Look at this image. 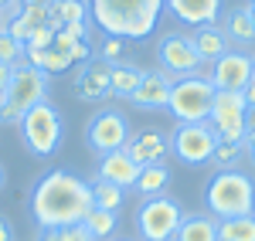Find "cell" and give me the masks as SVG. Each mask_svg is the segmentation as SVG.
Returning a JSON list of instances; mask_svg holds the SVG:
<instances>
[{"label": "cell", "mask_w": 255, "mask_h": 241, "mask_svg": "<svg viewBox=\"0 0 255 241\" xmlns=\"http://www.w3.org/2000/svg\"><path fill=\"white\" fill-rule=\"evenodd\" d=\"M89 211H92V187L68 170L44 173L31 190V218L38 228L82 224Z\"/></svg>", "instance_id": "obj_1"}, {"label": "cell", "mask_w": 255, "mask_h": 241, "mask_svg": "<svg viewBox=\"0 0 255 241\" xmlns=\"http://www.w3.org/2000/svg\"><path fill=\"white\" fill-rule=\"evenodd\" d=\"M167 0H89V14L109 38L143 41L153 34Z\"/></svg>", "instance_id": "obj_2"}, {"label": "cell", "mask_w": 255, "mask_h": 241, "mask_svg": "<svg viewBox=\"0 0 255 241\" xmlns=\"http://www.w3.org/2000/svg\"><path fill=\"white\" fill-rule=\"evenodd\" d=\"M204 201L208 211L218 221H228V218H245L255 214V180L242 170H218L208 190H204Z\"/></svg>", "instance_id": "obj_3"}, {"label": "cell", "mask_w": 255, "mask_h": 241, "mask_svg": "<svg viewBox=\"0 0 255 241\" xmlns=\"http://www.w3.org/2000/svg\"><path fill=\"white\" fill-rule=\"evenodd\" d=\"M48 79L51 75H44L41 68L27 65V61H17L10 88L0 102V122H20V116L27 109H34L38 102H48Z\"/></svg>", "instance_id": "obj_4"}, {"label": "cell", "mask_w": 255, "mask_h": 241, "mask_svg": "<svg viewBox=\"0 0 255 241\" xmlns=\"http://www.w3.org/2000/svg\"><path fill=\"white\" fill-rule=\"evenodd\" d=\"M20 140L27 146V153L34 157H51L58 150L61 136H65V126H61V112L51 105V102H38L34 109H27L20 116Z\"/></svg>", "instance_id": "obj_5"}, {"label": "cell", "mask_w": 255, "mask_h": 241, "mask_svg": "<svg viewBox=\"0 0 255 241\" xmlns=\"http://www.w3.org/2000/svg\"><path fill=\"white\" fill-rule=\"evenodd\" d=\"M215 85L204 75H187V79H177L174 88H170V116L177 122H208V112H211V102H215Z\"/></svg>", "instance_id": "obj_6"}, {"label": "cell", "mask_w": 255, "mask_h": 241, "mask_svg": "<svg viewBox=\"0 0 255 241\" xmlns=\"http://www.w3.org/2000/svg\"><path fill=\"white\" fill-rule=\"evenodd\" d=\"M184 221V207L160 194V197H143L136 207V235L139 241H174L177 228Z\"/></svg>", "instance_id": "obj_7"}, {"label": "cell", "mask_w": 255, "mask_h": 241, "mask_svg": "<svg viewBox=\"0 0 255 241\" xmlns=\"http://www.w3.org/2000/svg\"><path fill=\"white\" fill-rule=\"evenodd\" d=\"M167 143H170V153L180 163L201 166V163H208L215 157V146L221 140L211 129V122H177V129L167 136Z\"/></svg>", "instance_id": "obj_8"}, {"label": "cell", "mask_w": 255, "mask_h": 241, "mask_svg": "<svg viewBox=\"0 0 255 241\" xmlns=\"http://www.w3.org/2000/svg\"><path fill=\"white\" fill-rule=\"evenodd\" d=\"M129 136H133L129 119L119 109H99L96 116L89 119V126H85V143H89V150L99 153V157L123 150L129 143Z\"/></svg>", "instance_id": "obj_9"}, {"label": "cell", "mask_w": 255, "mask_h": 241, "mask_svg": "<svg viewBox=\"0 0 255 241\" xmlns=\"http://www.w3.org/2000/svg\"><path fill=\"white\" fill-rule=\"evenodd\" d=\"M245 112H249V102L242 92H215V102H211V112H208V122L218 133L221 143H242L245 136Z\"/></svg>", "instance_id": "obj_10"}, {"label": "cell", "mask_w": 255, "mask_h": 241, "mask_svg": "<svg viewBox=\"0 0 255 241\" xmlns=\"http://www.w3.org/2000/svg\"><path fill=\"white\" fill-rule=\"evenodd\" d=\"M157 61H160V72L167 75H177V79H187L201 68V58H197L191 38L184 34H163L157 44Z\"/></svg>", "instance_id": "obj_11"}, {"label": "cell", "mask_w": 255, "mask_h": 241, "mask_svg": "<svg viewBox=\"0 0 255 241\" xmlns=\"http://www.w3.org/2000/svg\"><path fill=\"white\" fill-rule=\"evenodd\" d=\"M211 85L218 92H242L249 81L255 79L252 75V58L238 48H228L218 61H211Z\"/></svg>", "instance_id": "obj_12"}, {"label": "cell", "mask_w": 255, "mask_h": 241, "mask_svg": "<svg viewBox=\"0 0 255 241\" xmlns=\"http://www.w3.org/2000/svg\"><path fill=\"white\" fill-rule=\"evenodd\" d=\"M113 65L102 58H92L85 61L75 75V95L82 102H106L113 99Z\"/></svg>", "instance_id": "obj_13"}, {"label": "cell", "mask_w": 255, "mask_h": 241, "mask_svg": "<svg viewBox=\"0 0 255 241\" xmlns=\"http://www.w3.org/2000/svg\"><path fill=\"white\" fill-rule=\"evenodd\" d=\"M123 150L129 153V160L136 163V166H157V163L167 160L170 143H167V136L157 133V129H143V133H133Z\"/></svg>", "instance_id": "obj_14"}, {"label": "cell", "mask_w": 255, "mask_h": 241, "mask_svg": "<svg viewBox=\"0 0 255 241\" xmlns=\"http://www.w3.org/2000/svg\"><path fill=\"white\" fill-rule=\"evenodd\" d=\"M170 88H174V81L167 72H143V79H139V88L133 92V105L136 109H167V102H170Z\"/></svg>", "instance_id": "obj_15"}, {"label": "cell", "mask_w": 255, "mask_h": 241, "mask_svg": "<svg viewBox=\"0 0 255 241\" xmlns=\"http://www.w3.org/2000/svg\"><path fill=\"white\" fill-rule=\"evenodd\" d=\"M143 166L129 160V153L126 150H116V153H106L102 160H99V180H109L123 187V190H129V187H136V177Z\"/></svg>", "instance_id": "obj_16"}, {"label": "cell", "mask_w": 255, "mask_h": 241, "mask_svg": "<svg viewBox=\"0 0 255 241\" xmlns=\"http://www.w3.org/2000/svg\"><path fill=\"white\" fill-rule=\"evenodd\" d=\"M221 3L225 0H167L170 14L191 27H204V24H215L221 14Z\"/></svg>", "instance_id": "obj_17"}, {"label": "cell", "mask_w": 255, "mask_h": 241, "mask_svg": "<svg viewBox=\"0 0 255 241\" xmlns=\"http://www.w3.org/2000/svg\"><path fill=\"white\" fill-rule=\"evenodd\" d=\"M191 44H194V51H197L201 61H218L225 51H228V38H225V31L215 27V24L197 27L194 34H191Z\"/></svg>", "instance_id": "obj_18"}, {"label": "cell", "mask_w": 255, "mask_h": 241, "mask_svg": "<svg viewBox=\"0 0 255 241\" xmlns=\"http://www.w3.org/2000/svg\"><path fill=\"white\" fill-rule=\"evenodd\" d=\"M228 44H238V48H249L255 44V27H252V17H249V7H235L225 14V24H221Z\"/></svg>", "instance_id": "obj_19"}, {"label": "cell", "mask_w": 255, "mask_h": 241, "mask_svg": "<svg viewBox=\"0 0 255 241\" xmlns=\"http://www.w3.org/2000/svg\"><path fill=\"white\" fill-rule=\"evenodd\" d=\"M174 241H218V218H211V214H184Z\"/></svg>", "instance_id": "obj_20"}, {"label": "cell", "mask_w": 255, "mask_h": 241, "mask_svg": "<svg viewBox=\"0 0 255 241\" xmlns=\"http://www.w3.org/2000/svg\"><path fill=\"white\" fill-rule=\"evenodd\" d=\"M89 3L85 0H55L51 3V31H58L65 24H89Z\"/></svg>", "instance_id": "obj_21"}, {"label": "cell", "mask_w": 255, "mask_h": 241, "mask_svg": "<svg viewBox=\"0 0 255 241\" xmlns=\"http://www.w3.org/2000/svg\"><path fill=\"white\" fill-rule=\"evenodd\" d=\"M24 58H27V65L41 68L44 75H58V72H68V68H72V58H68L65 51H58V48H44V51L24 48Z\"/></svg>", "instance_id": "obj_22"}, {"label": "cell", "mask_w": 255, "mask_h": 241, "mask_svg": "<svg viewBox=\"0 0 255 241\" xmlns=\"http://www.w3.org/2000/svg\"><path fill=\"white\" fill-rule=\"evenodd\" d=\"M167 187H170V170L163 163H157V166H143L139 170L133 190H139L143 197H160V194H167Z\"/></svg>", "instance_id": "obj_23"}, {"label": "cell", "mask_w": 255, "mask_h": 241, "mask_svg": "<svg viewBox=\"0 0 255 241\" xmlns=\"http://www.w3.org/2000/svg\"><path fill=\"white\" fill-rule=\"evenodd\" d=\"M139 79H143V68L136 65H113V95L116 99H133V92L139 88Z\"/></svg>", "instance_id": "obj_24"}, {"label": "cell", "mask_w": 255, "mask_h": 241, "mask_svg": "<svg viewBox=\"0 0 255 241\" xmlns=\"http://www.w3.org/2000/svg\"><path fill=\"white\" fill-rule=\"evenodd\" d=\"M218 241H255V214L218 221Z\"/></svg>", "instance_id": "obj_25"}, {"label": "cell", "mask_w": 255, "mask_h": 241, "mask_svg": "<svg viewBox=\"0 0 255 241\" xmlns=\"http://www.w3.org/2000/svg\"><path fill=\"white\" fill-rule=\"evenodd\" d=\"M92 187V207H102V211H119L123 207V201H126V190L123 187H116V183L109 180H96L89 183Z\"/></svg>", "instance_id": "obj_26"}, {"label": "cell", "mask_w": 255, "mask_h": 241, "mask_svg": "<svg viewBox=\"0 0 255 241\" xmlns=\"http://www.w3.org/2000/svg\"><path fill=\"white\" fill-rule=\"evenodd\" d=\"M85 231L92 235L96 241L102 238H113V231H116V211H102V207H92L89 214H85Z\"/></svg>", "instance_id": "obj_27"}, {"label": "cell", "mask_w": 255, "mask_h": 241, "mask_svg": "<svg viewBox=\"0 0 255 241\" xmlns=\"http://www.w3.org/2000/svg\"><path fill=\"white\" fill-rule=\"evenodd\" d=\"M242 153H245L242 143H218L211 163H218V170H235L238 160H242Z\"/></svg>", "instance_id": "obj_28"}, {"label": "cell", "mask_w": 255, "mask_h": 241, "mask_svg": "<svg viewBox=\"0 0 255 241\" xmlns=\"http://www.w3.org/2000/svg\"><path fill=\"white\" fill-rule=\"evenodd\" d=\"M89 38V24H65L55 31V48L58 51H68L72 44H79V41Z\"/></svg>", "instance_id": "obj_29"}, {"label": "cell", "mask_w": 255, "mask_h": 241, "mask_svg": "<svg viewBox=\"0 0 255 241\" xmlns=\"http://www.w3.org/2000/svg\"><path fill=\"white\" fill-rule=\"evenodd\" d=\"M20 20L34 31V27H51V3H24Z\"/></svg>", "instance_id": "obj_30"}, {"label": "cell", "mask_w": 255, "mask_h": 241, "mask_svg": "<svg viewBox=\"0 0 255 241\" xmlns=\"http://www.w3.org/2000/svg\"><path fill=\"white\" fill-rule=\"evenodd\" d=\"M20 58H24V44H20L17 38H10V34L0 27V61H3V65H17Z\"/></svg>", "instance_id": "obj_31"}, {"label": "cell", "mask_w": 255, "mask_h": 241, "mask_svg": "<svg viewBox=\"0 0 255 241\" xmlns=\"http://www.w3.org/2000/svg\"><path fill=\"white\" fill-rule=\"evenodd\" d=\"M24 48H31V51H44V48H55V31L51 27H34L27 41H24Z\"/></svg>", "instance_id": "obj_32"}, {"label": "cell", "mask_w": 255, "mask_h": 241, "mask_svg": "<svg viewBox=\"0 0 255 241\" xmlns=\"http://www.w3.org/2000/svg\"><path fill=\"white\" fill-rule=\"evenodd\" d=\"M99 58L109 61V65H119V58H123V41H119V38H106V41H102Z\"/></svg>", "instance_id": "obj_33"}, {"label": "cell", "mask_w": 255, "mask_h": 241, "mask_svg": "<svg viewBox=\"0 0 255 241\" xmlns=\"http://www.w3.org/2000/svg\"><path fill=\"white\" fill-rule=\"evenodd\" d=\"M65 55L72 58V65H79V61H92V44H89V38H85V41H79V44H72Z\"/></svg>", "instance_id": "obj_34"}, {"label": "cell", "mask_w": 255, "mask_h": 241, "mask_svg": "<svg viewBox=\"0 0 255 241\" xmlns=\"http://www.w3.org/2000/svg\"><path fill=\"white\" fill-rule=\"evenodd\" d=\"M61 241H96V238L85 231V224H68V228H61Z\"/></svg>", "instance_id": "obj_35"}, {"label": "cell", "mask_w": 255, "mask_h": 241, "mask_svg": "<svg viewBox=\"0 0 255 241\" xmlns=\"http://www.w3.org/2000/svg\"><path fill=\"white\" fill-rule=\"evenodd\" d=\"M10 79H14V65H3L0 61V102H3L7 88H10Z\"/></svg>", "instance_id": "obj_36"}, {"label": "cell", "mask_w": 255, "mask_h": 241, "mask_svg": "<svg viewBox=\"0 0 255 241\" xmlns=\"http://www.w3.org/2000/svg\"><path fill=\"white\" fill-rule=\"evenodd\" d=\"M242 150H245V153H249V160L255 163V126L245 129V136H242Z\"/></svg>", "instance_id": "obj_37"}, {"label": "cell", "mask_w": 255, "mask_h": 241, "mask_svg": "<svg viewBox=\"0 0 255 241\" xmlns=\"http://www.w3.org/2000/svg\"><path fill=\"white\" fill-rule=\"evenodd\" d=\"M38 241H61V228H41Z\"/></svg>", "instance_id": "obj_38"}, {"label": "cell", "mask_w": 255, "mask_h": 241, "mask_svg": "<svg viewBox=\"0 0 255 241\" xmlns=\"http://www.w3.org/2000/svg\"><path fill=\"white\" fill-rule=\"evenodd\" d=\"M0 241H14V231H10L7 218H0Z\"/></svg>", "instance_id": "obj_39"}, {"label": "cell", "mask_w": 255, "mask_h": 241, "mask_svg": "<svg viewBox=\"0 0 255 241\" xmlns=\"http://www.w3.org/2000/svg\"><path fill=\"white\" fill-rule=\"evenodd\" d=\"M242 95H245V102H249V105H255V79L242 88Z\"/></svg>", "instance_id": "obj_40"}, {"label": "cell", "mask_w": 255, "mask_h": 241, "mask_svg": "<svg viewBox=\"0 0 255 241\" xmlns=\"http://www.w3.org/2000/svg\"><path fill=\"white\" fill-rule=\"evenodd\" d=\"M245 7H249V17H252V27H255V0H252V3H245Z\"/></svg>", "instance_id": "obj_41"}, {"label": "cell", "mask_w": 255, "mask_h": 241, "mask_svg": "<svg viewBox=\"0 0 255 241\" xmlns=\"http://www.w3.org/2000/svg\"><path fill=\"white\" fill-rule=\"evenodd\" d=\"M20 3H55V0H20Z\"/></svg>", "instance_id": "obj_42"}, {"label": "cell", "mask_w": 255, "mask_h": 241, "mask_svg": "<svg viewBox=\"0 0 255 241\" xmlns=\"http://www.w3.org/2000/svg\"><path fill=\"white\" fill-rule=\"evenodd\" d=\"M0 187H3V166H0Z\"/></svg>", "instance_id": "obj_43"}, {"label": "cell", "mask_w": 255, "mask_h": 241, "mask_svg": "<svg viewBox=\"0 0 255 241\" xmlns=\"http://www.w3.org/2000/svg\"><path fill=\"white\" fill-rule=\"evenodd\" d=\"M7 3H10V0H0V7H7Z\"/></svg>", "instance_id": "obj_44"}, {"label": "cell", "mask_w": 255, "mask_h": 241, "mask_svg": "<svg viewBox=\"0 0 255 241\" xmlns=\"http://www.w3.org/2000/svg\"><path fill=\"white\" fill-rule=\"evenodd\" d=\"M252 75H255V58H252Z\"/></svg>", "instance_id": "obj_45"}]
</instances>
